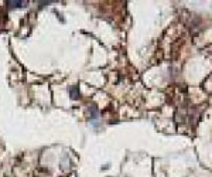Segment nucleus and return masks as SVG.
Returning a JSON list of instances; mask_svg holds the SVG:
<instances>
[{
  "mask_svg": "<svg viewBox=\"0 0 212 177\" xmlns=\"http://www.w3.org/2000/svg\"><path fill=\"white\" fill-rule=\"evenodd\" d=\"M69 95H71L72 99H78V98H79V86H78V85L71 86V88H69Z\"/></svg>",
  "mask_w": 212,
  "mask_h": 177,
  "instance_id": "2",
  "label": "nucleus"
},
{
  "mask_svg": "<svg viewBox=\"0 0 212 177\" xmlns=\"http://www.w3.org/2000/svg\"><path fill=\"white\" fill-rule=\"evenodd\" d=\"M26 6H27V1H23V0H10L9 1L10 9H20V7H26Z\"/></svg>",
  "mask_w": 212,
  "mask_h": 177,
  "instance_id": "1",
  "label": "nucleus"
}]
</instances>
